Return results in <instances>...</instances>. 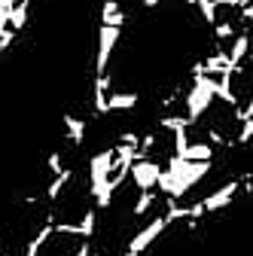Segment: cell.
Returning <instances> with one entry per match:
<instances>
[{
	"label": "cell",
	"mask_w": 253,
	"mask_h": 256,
	"mask_svg": "<svg viewBox=\"0 0 253 256\" xmlns=\"http://www.w3.org/2000/svg\"><path fill=\"white\" fill-rule=\"evenodd\" d=\"M61 122H64V140H68V146L80 150L86 144V122L80 116H74V113H64Z\"/></svg>",
	"instance_id": "4"
},
{
	"label": "cell",
	"mask_w": 253,
	"mask_h": 256,
	"mask_svg": "<svg viewBox=\"0 0 253 256\" xmlns=\"http://www.w3.org/2000/svg\"><path fill=\"white\" fill-rule=\"evenodd\" d=\"M122 40V28L119 24H98V49H94V74H107L110 70V58L116 43Z\"/></svg>",
	"instance_id": "1"
},
{
	"label": "cell",
	"mask_w": 253,
	"mask_h": 256,
	"mask_svg": "<svg viewBox=\"0 0 253 256\" xmlns=\"http://www.w3.org/2000/svg\"><path fill=\"white\" fill-rule=\"evenodd\" d=\"M46 168H49V177H55V174H61L68 165H64V156H61V150H49V156H46Z\"/></svg>",
	"instance_id": "7"
},
{
	"label": "cell",
	"mask_w": 253,
	"mask_h": 256,
	"mask_svg": "<svg viewBox=\"0 0 253 256\" xmlns=\"http://www.w3.org/2000/svg\"><path fill=\"white\" fill-rule=\"evenodd\" d=\"M88 256H104V253H98V250H92V253H88Z\"/></svg>",
	"instance_id": "10"
},
{
	"label": "cell",
	"mask_w": 253,
	"mask_h": 256,
	"mask_svg": "<svg viewBox=\"0 0 253 256\" xmlns=\"http://www.w3.org/2000/svg\"><path fill=\"white\" fill-rule=\"evenodd\" d=\"M140 104L138 92H110L107 98V113H119V110H134Z\"/></svg>",
	"instance_id": "5"
},
{
	"label": "cell",
	"mask_w": 253,
	"mask_h": 256,
	"mask_svg": "<svg viewBox=\"0 0 253 256\" xmlns=\"http://www.w3.org/2000/svg\"><path fill=\"white\" fill-rule=\"evenodd\" d=\"M159 4H162V0H140V6H146V10H156Z\"/></svg>",
	"instance_id": "9"
},
{
	"label": "cell",
	"mask_w": 253,
	"mask_h": 256,
	"mask_svg": "<svg viewBox=\"0 0 253 256\" xmlns=\"http://www.w3.org/2000/svg\"><path fill=\"white\" fill-rule=\"evenodd\" d=\"M125 22H128V12L122 10L119 0H104L101 4V24H119L122 28Z\"/></svg>",
	"instance_id": "6"
},
{
	"label": "cell",
	"mask_w": 253,
	"mask_h": 256,
	"mask_svg": "<svg viewBox=\"0 0 253 256\" xmlns=\"http://www.w3.org/2000/svg\"><path fill=\"white\" fill-rule=\"evenodd\" d=\"M159 174H162V162H156V158H134L128 180H132L134 189H156Z\"/></svg>",
	"instance_id": "2"
},
{
	"label": "cell",
	"mask_w": 253,
	"mask_h": 256,
	"mask_svg": "<svg viewBox=\"0 0 253 256\" xmlns=\"http://www.w3.org/2000/svg\"><path fill=\"white\" fill-rule=\"evenodd\" d=\"M76 180V171L74 168H64L61 174H55L52 180H49V186H46V192H43V198L49 202V204H55V202H61L64 198V192H68V186Z\"/></svg>",
	"instance_id": "3"
},
{
	"label": "cell",
	"mask_w": 253,
	"mask_h": 256,
	"mask_svg": "<svg viewBox=\"0 0 253 256\" xmlns=\"http://www.w3.org/2000/svg\"><path fill=\"white\" fill-rule=\"evenodd\" d=\"M241 18H244V22L253 28V0H247V4L241 6Z\"/></svg>",
	"instance_id": "8"
}]
</instances>
